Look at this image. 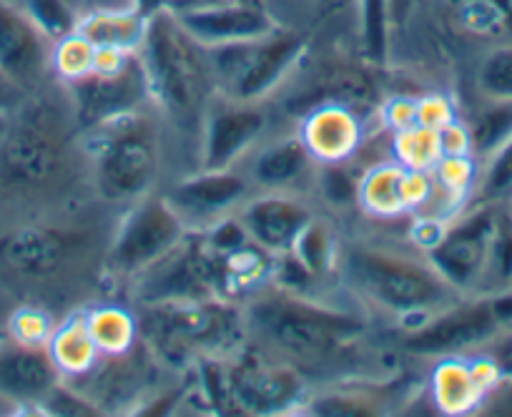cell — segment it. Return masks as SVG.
<instances>
[{
	"mask_svg": "<svg viewBox=\"0 0 512 417\" xmlns=\"http://www.w3.org/2000/svg\"><path fill=\"white\" fill-rule=\"evenodd\" d=\"M432 194V174L405 169L397 161L377 164L359 179L357 204L369 217L397 219L420 212Z\"/></svg>",
	"mask_w": 512,
	"mask_h": 417,
	"instance_id": "ac0fdd59",
	"label": "cell"
},
{
	"mask_svg": "<svg viewBox=\"0 0 512 417\" xmlns=\"http://www.w3.org/2000/svg\"><path fill=\"white\" fill-rule=\"evenodd\" d=\"M299 136L317 164H347L364 141L362 114L347 103H317L302 119Z\"/></svg>",
	"mask_w": 512,
	"mask_h": 417,
	"instance_id": "44dd1931",
	"label": "cell"
},
{
	"mask_svg": "<svg viewBox=\"0 0 512 417\" xmlns=\"http://www.w3.org/2000/svg\"><path fill=\"white\" fill-rule=\"evenodd\" d=\"M176 18L201 46L249 41V38L267 36L274 28H279L259 0H236V3L194 8V11L176 13Z\"/></svg>",
	"mask_w": 512,
	"mask_h": 417,
	"instance_id": "d6986e66",
	"label": "cell"
},
{
	"mask_svg": "<svg viewBox=\"0 0 512 417\" xmlns=\"http://www.w3.org/2000/svg\"><path fill=\"white\" fill-rule=\"evenodd\" d=\"M8 330H11L13 342L48 347V340H51L56 325H53L51 315L43 312L41 307H21L13 312L11 322H8Z\"/></svg>",
	"mask_w": 512,
	"mask_h": 417,
	"instance_id": "d590c367",
	"label": "cell"
},
{
	"mask_svg": "<svg viewBox=\"0 0 512 417\" xmlns=\"http://www.w3.org/2000/svg\"><path fill=\"white\" fill-rule=\"evenodd\" d=\"M477 204H505L512 201V134L502 141L500 149L487 156L482 179L475 186Z\"/></svg>",
	"mask_w": 512,
	"mask_h": 417,
	"instance_id": "d6a6232c",
	"label": "cell"
},
{
	"mask_svg": "<svg viewBox=\"0 0 512 417\" xmlns=\"http://www.w3.org/2000/svg\"><path fill=\"white\" fill-rule=\"evenodd\" d=\"M96 68V46L86 41L81 33L61 38L53 46V76L61 83L83 78Z\"/></svg>",
	"mask_w": 512,
	"mask_h": 417,
	"instance_id": "e575fe53",
	"label": "cell"
},
{
	"mask_svg": "<svg viewBox=\"0 0 512 417\" xmlns=\"http://www.w3.org/2000/svg\"><path fill=\"white\" fill-rule=\"evenodd\" d=\"M216 93L231 101L264 103L277 93L309 56V38L287 28L249 41L206 46Z\"/></svg>",
	"mask_w": 512,
	"mask_h": 417,
	"instance_id": "ba28073f",
	"label": "cell"
},
{
	"mask_svg": "<svg viewBox=\"0 0 512 417\" xmlns=\"http://www.w3.org/2000/svg\"><path fill=\"white\" fill-rule=\"evenodd\" d=\"M430 174L435 189L442 191L457 209L465 206L467 196L477 186L475 156H442Z\"/></svg>",
	"mask_w": 512,
	"mask_h": 417,
	"instance_id": "1f68e13d",
	"label": "cell"
},
{
	"mask_svg": "<svg viewBox=\"0 0 512 417\" xmlns=\"http://www.w3.org/2000/svg\"><path fill=\"white\" fill-rule=\"evenodd\" d=\"M201 380L211 405L229 415H282L307 397V382L292 367L241 347L231 357L201 360Z\"/></svg>",
	"mask_w": 512,
	"mask_h": 417,
	"instance_id": "52a82bcc",
	"label": "cell"
},
{
	"mask_svg": "<svg viewBox=\"0 0 512 417\" xmlns=\"http://www.w3.org/2000/svg\"><path fill=\"white\" fill-rule=\"evenodd\" d=\"M151 109L131 111L81 134L93 189L111 204H136L154 194L164 149Z\"/></svg>",
	"mask_w": 512,
	"mask_h": 417,
	"instance_id": "8992f818",
	"label": "cell"
},
{
	"mask_svg": "<svg viewBox=\"0 0 512 417\" xmlns=\"http://www.w3.org/2000/svg\"><path fill=\"white\" fill-rule=\"evenodd\" d=\"M61 372L48 347L11 345L0 347V397L13 402H41L61 385Z\"/></svg>",
	"mask_w": 512,
	"mask_h": 417,
	"instance_id": "7402d4cb",
	"label": "cell"
},
{
	"mask_svg": "<svg viewBox=\"0 0 512 417\" xmlns=\"http://www.w3.org/2000/svg\"><path fill=\"white\" fill-rule=\"evenodd\" d=\"M382 121L387 129L402 131L417 124V98H392L382 109Z\"/></svg>",
	"mask_w": 512,
	"mask_h": 417,
	"instance_id": "ab89813d",
	"label": "cell"
},
{
	"mask_svg": "<svg viewBox=\"0 0 512 417\" xmlns=\"http://www.w3.org/2000/svg\"><path fill=\"white\" fill-rule=\"evenodd\" d=\"M73 131V116L66 121L53 106L28 96L0 139V196L46 201L66 191L76 154Z\"/></svg>",
	"mask_w": 512,
	"mask_h": 417,
	"instance_id": "3957f363",
	"label": "cell"
},
{
	"mask_svg": "<svg viewBox=\"0 0 512 417\" xmlns=\"http://www.w3.org/2000/svg\"><path fill=\"white\" fill-rule=\"evenodd\" d=\"M154 109L174 129L201 134V121L216 96L209 51L176 18L171 8H156L139 48Z\"/></svg>",
	"mask_w": 512,
	"mask_h": 417,
	"instance_id": "7a4b0ae2",
	"label": "cell"
},
{
	"mask_svg": "<svg viewBox=\"0 0 512 417\" xmlns=\"http://www.w3.org/2000/svg\"><path fill=\"white\" fill-rule=\"evenodd\" d=\"M189 232V224L179 217L164 194L144 196L118 224L106 254V272L121 282H134L171 249L179 247Z\"/></svg>",
	"mask_w": 512,
	"mask_h": 417,
	"instance_id": "9c48e42d",
	"label": "cell"
},
{
	"mask_svg": "<svg viewBox=\"0 0 512 417\" xmlns=\"http://www.w3.org/2000/svg\"><path fill=\"white\" fill-rule=\"evenodd\" d=\"M146 23H149V16L136 6L103 8V11L81 16L76 33H81L96 48L139 53L146 36Z\"/></svg>",
	"mask_w": 512,
	"mask_h": 417,
	"instance_id": "603a6c76",
	"label": "cell"
},
{
	"mask_svg": "<svg viewBox=\"0 0 512 417\" xmlns=\"http://www.w3.org/2000/svg\"><path fill=\"white\" fill-rule=\"evenodd\" d=\"M48 352H51L61 377H68V380L91 375L101 360V352L88 332L83 312H76L53 330L51 340H48Z\"/></svg>",
	"mask_w": 512,
	"mask_h": 417,
	"instance_id": "cb8c5ba5",
	"label": "cell"
},
{
	"mask_svg": "<svg viewBox=\"0 0 512 417\" xmlns=\"http://www.w3.org/2000/svg\"><path fill=\"white\" fill-rule=\"evenodd\" d=\"M314 217L317 214L302 196L284 191H254L236 212L251 242L274 259L292 252Z\"/></svg>",
	"mask_w": 512,
	"mask_h": 417,
	"instance_id": "2e32d148",
	"label": "cell"
},
{
	"mask_svg": "<svg viewBox=\"0 0 512 417\" xmlns=\"http://www.w3.org/2000/svg\"><path fill=\"white\" fill-rule=\"evenodd\" d=\"M83 315H86L88 332H91L101 357L123 360L136 350L141 332L134 312L118 307V304H98Z\"/></svg>",
	"mask_w": 512,
	"mask_h": 417,
	"instance_id": "d4e9b609",
	"label": "cell"
},
{
	"mask_svg": "<svg viewBox=\"0 0 512 417\" xmlns=\"http://www.w3.org/2000/svg\"><path fill=\"white\" fill-rule=\"evenodd\" d=\"M392 154H395L397 164L405 169L427 171L430 174L442 159V144L440 131L425 129V126H410V129L395 131L392 139Z\"/></svg>",
	"mask_w": 512,
	"mask_h": 417,
	"instance_id": "83f0119b",
	"label": "cell"
},
{
	"mask_svg": "<svg viewBox=\"0 0 512 417\" xmlns=\"http://www.w3.org/2000/svg\"><path fill=\"white\" fill-rule=\"evenodd\" d=\"M269 114L262 103L231 101L216 93L201 121L199 169H236L256 146L267 141Z\"/></svg>",
	"mask_w": 512,
	"mask_h": 417,
	"instance_id": "7c38bea8",
	"label": "cell"
},
{
	"mask_svg": "<svg viewBox=\"0 0 512 417\" xmlns=\"http://www.w3.org/2000/svg\"><path fill=\"white\" fill-rule=\"evenodd\" d=\"M262 6L279 28L312 41L314 31H319L324 23L342 16L349 8L357 11V0H262Z\"/></svg>",
	"mask_w": 512,
	"mask_h": 417,
	"instance_id": "484cf974",
	"label": "cell"
},
{
	"mask_svg": "<svg viewBox=\"0 0 512 417\" xmlns=\"http://www.w3.org/2000/svg\"><path fill=\"white\" fill-rule=\"evenodd\" d=\"M246 347L307 377L334 370L359 350L367 325L342 307L284 287H259L244 304Z\"/></svg>",
	"mask_w": 512,
	"mask_h": 417,
	"instance_id": "6da1fadb",
	"label": "cell"
},
{
	"mask_svg": "<svg viewBox=\"0 0 512 417\" xmlns=\"http://www.w3.org/2000/svg\"><path fill=\"white\" fill-rule=\"evenodd\" d=\"M457 119L455 106L447 96L442 93H427V96L417 98V126H425V129L440 131L447 124Z\"/></svg>",
	"mask_w": 512,
	"mask_h": 417,
	"instance_id": "74e56055",
	"label": "cell"
},
{
	"mask_svg": "<svg viewBox=\"0 0 512 417\" xmlns=\"http://www.w3.org/2000/svg\"><path fill=\"white\" fill-rule=\"evenodd\" d=\"M314 415H374L379 412V405L369 402L362 395H324L322 400H314Z\"/></svg>",
	"mask_w": 512,
	"mask_h": 417,
	"instance_id": "f35d334b",
	"label": "cell"
},
{
	"mask_svg": "<svg viewBox=\"0 0 512 417\" xmlns=\"http://www.w3.org/2000/svg\"><path fill=\"white\" fill-rule=\"evenodd\" d=\"M16 3L51 41H61L76 33L78 21H81L71 0H16Z\"/></svg>",
	"mask_w": 512,
	"mask_h": 417,
	"instance_id": "836d02e7",
	"label": "cell"
},
{
	"mask_svg": "<svg viewBox=\"0 0 512 417\" xmlns=\"http://www.w3.org/2000/svg\"><path fill=\"white\" fill-rule=\"evenodd\" d=\"M53 46L16 0H0V71L26 96L53 76Z\"/></svg>",
	"mask_w": 512,
	"mask_h": 417,
	"instance_id": "5bb4252c",
	"label": "cell"
},
{
	"mask_svg": "<svg viewBox=\"0 0 512 417\" xmlns=\"http://www.w3.org/2000/svg\"><path fill=\"white\" fill-rule=\"evenodd\" d=\"M357 186L359 181H354L352 176L344 171V164H319L317 171V189L327 196L332 204H349V201H357Z\"/></svg>",
	"mask_w": 512,
	"mask_h": 417,
	"instance_id": "8d00e7d4",
	"label": "cell"
},
{
	"mask_svg": "<svg viewBox=\"0 0 512 417\" xmlns=\"http://www.w3.org/2000/svg\"><path fill=\"white\" fill-rule=\"evenodd\" d=\"M28 101L26 93L6 76V73L0 71V111H6V114H16L21 109L23 103Z\"/></svg>",
	"mask_w": 512,
	"mask_h": 417,
	"instance_id": "7bdbcfd3",
	"label": "cell"
},
{
	"mask_svg": "<svg viewBox=\"0 0 512 417\" xmlns=\"http://www.w3.org/2000/svg\"><path fill=\"white\" fill-rule=\"evenodd\" d=\"M512 287V209L505 204L497 206L495 237H492L490 262H487L485 279L480 294L502 292Z\"/></svg>",
	"mask_w": 512,
	"mask_h": 417,
	"instance_id": "f1b7e54d",
	"label": "cell"
},
{
	"mask_svg": "<svg viewBox=\"0 0 512 417\" xmlns=\"http://www.w3.org/2000/svg\"><path fill=\"white\" fill-rule=\"evenodd\" d=\"M420 0H387V23H390V38L392 33H402L410 21L415 18Z\"/></svg>",
	"mask_w": 512,
	"mask_h": 417,
	"instance_id": "b9f144b4",
	"label": "cell"
},
{
	"mask_svg": "<svg viewBox=\"0 0 512 417\" xmlns=\"http://www.w3.org/2000/svg\"><path fill=\"white\" fill-rule=\"evenodd\" d=\"M477 93L485 101L512 103V43L490 48L477 66Z\"/></svg>",
	"mask_w": 512,
	"mask_h": 417,
	"instance_id": "f546056e",
	"label": "cell"
},
{
	"mask_svg": "<svg viewBox=\"0 0 512 417\" xmlns=\"http://www.w3.org/2000/svg\"><path fill=\"white\" fill-rule=\"evenodd\" d=\"M219 3H236V0H164V6L171 8L174 13L194 11V8H206V6H219ZM259 3H262V0H259Z\"/></svg>",
	"mask_w": 512,
	"mask_h": 417,
	"instance_id": "ee69618b",
	"label": "cell"
},
{
	"mask_svg": "<svg viewBox=\"0 0 512 417\" xmlns=\"http://www.w3.org/2000/svg\"><path fill=\"white\" fill-rule=\"evenodd\" d=\"M440 144L442 156H472V141L470 131L460 121H452L445 129H440Z\"/></svg>",
	"mask_w": 512,
	"mask_h": 417,
	"instance_id": "60d3db41",
	"label": "cell"
},
{
	"mask_svg": "<svg viewBox=\"0 0 512 417\" xmlns=\"http://www.w3.org/2000/svg\"><path fill=\"white\" fill-rule=\"evenodd\" d=\"M337 274L362 302L400 320H422L450 307L460 294L425 259L367 244L339 247Z\"/></svg>",
	"mask_w": 512,
	"mask_h": 417,
	"instance_id": "277c9868",
	"label": "cell"
},
{
	"mask_svg": "<svg viewBox=\"0 0 512 417\" xmlns=\"http://www.w3.org/2000/svg\"><path fill=\"white\" fill-rule=\"evenodd\" d=\"M61 86L66 88L68 109L81 134L123 114L154 106L139 53L128 56L118 68H93L83 78Z\"/></svg>",
	"mask_w": 512,
	"mask_h": 417,
	"instance_id": "8fae6325",
	"label": "cell"
},
{
	"mask_svg": "<svg viewBox=\"0 0 512 417\" xmlns=\"http://www.w3.org/2000/svg\"><path fill=\"white\" fill-rule=\"evenodd\" d=\"M497 206L500 204H477L455 214L437 242L425 249L427 262L460 297L480 294L495 237Z\"/></svg>",
	"mask_w": 512,
	"mask_h": 417,
	"instance_id": "30bf717a",
	"label": "cell"
},
{
	"mask_svg": "<svg viewBox=\"0 0 512 417\" xmlns=\"http://www.w3.org/2000/svg\"><path fill=\"white\" fill-rule=\"evenodd\" d=\"M487 103H490V109L480 111L475 121L467 126L472 141V156H480V159L495 154L502 141L512 134V103Z\"/></svg>",
	"mask_w": 512,
	"mask_h": 417,
	"instance_id": "4dcf8cb0",
	"label": "cell"
},
{
	"mask_svg": "<svg viewBox=\"0 0 512 417\" xmlns=\"http://www.w3.org/2000/svg\"><path fill=\"white\" fill-rule=\"evenodd\" d=\"M357 31L364 61L377 68L387 66L390 58L387 0H357Z\"/></svg>",
	"mask_w": 512,
	"mask_h": 417,
	"instance_id": "4316f807",
	"label": "cell"
},
{
	"mask_svg": "<svg viewBox=\"0 0 512 417\" xmlns=\"http://www.w3.org/2000/svg\"><path fill=\"white\" fill-rule=\"evenodd\" d=\"M239 169L251 181L254 191L299 194V191H304V186H317L319 164L304 146L302 136L294 134L262 141L241 161Z\"/></svg>",
	"mask_w": 512,
	"mask_h": 417,
	"instance_id": "e0dca14e",
	"label": "cell"
},
{
	"mask_svg": "<svg viewBox=\"0 0 512 417\" xmlns=\"http://www.w3.org/2000/svg\"><path fill=\"white\" fill-rule=\"evenodd\" d=\"M500 385V367L490 360L442 357L432 372V402L442 415H470Z\"/></svg>",
	"mask_w": 512,
	"mask_h": 417,
	"instance_id": "ffe728a7",
	"label": "cell"
},
{
	"mask_svg": "<svg viewBox=\"0 0 512 417\" xmlns=\"http://www.w3.org/2000/svg\"><path fill=\"white\" fill-rule=\"evenodd\" d=\"M251 194L254 186L239 166L224 171L196 169V174L174 181L164 191L166 201L189 224V229H206L221 219L234 217Z\"/></svg>",
	"mask_w": 512,
	"mask_h": 417,
	"instance_id": "4fadbf2b",
	"label": "cell"
},
{
	"mask_svg": "<svg viewBox=\"0 0 512 417\" xmlns=\"http://www.w3.org/2000/svg\"><path fill=\"white\" fill-rule=\"evenodd\" d=\"M11 119H13V114H6V111H0V139L6 136L8 126H11Z\"/></svg>",
	"mask_w": 512,
	"mask_h": 417,
	"instance_id": "f6af8a7d",
	"label": "cell"
},
{
	"mask_svg": "<svg viewBox=\"0 0 512 417\" xmlns=\"http://www.w3.org/2000/svg\"><path fill=\"white\" fill-rule=\"evenodd\" d=\"M139 332L171 365L231 357L246 345L244 307L234 299H176L141 304Z\"/></svg>",
	"mask_w": 512,
	"mask_h": 417,
	"instance_id": "5b68a950",
	"label": "cell"
},
{
	"mask_svg": "<svg viewBox=\"0 0 512 417\" xmlns=\"http://www.w3.org/2000/svg\"><path fill=\"white\" fill-rule=\"evenodd\" d=\"M81 252L71 227L31 222L0 237V264L26 279H53Z\"/></svg>",
	"mask_w": 512,
	"mask_h": 417,
	"instance_id": "9a60e30c",
	"label": "cell"
}]
</instances>
